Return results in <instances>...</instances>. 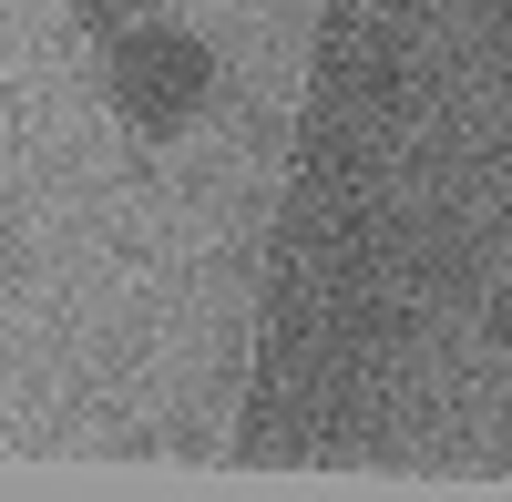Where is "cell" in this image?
Returning <instances> with one entry per match:
<instances>
[{
  "label": "cell",
  "mask_w": 512,
  "mask_h": 502,
  "mask_svg": "<svg viewBox=\"0 0 512 502\" xmlns=\"http://www.w3.org/2000/svg\"><path fill=\"white\" fill-rule=\"evenodd\" d=\"M154 11H164V0H72V21L93 31V41H123V31H144Z\"/></svg>",
  "instance_id": "cell-2"
},
{
  "label": "cell",
  "mask_w": 512,
  "mask_h": 502,
  "mask_svg": "<svg viewBox=\"0 0 512 502\" xmlns=\"http://www.w3.org/2000/svg\"><path fill=\"white\" fill-rule=\"evenodd\" d=\"M103 93H113V113L134 123L144 144H164V134H185V123L205 113V93H216V62H205V41L144 21V31L103 41Z\"/></svg>",
  "instance_id": "cell-1"
},
{
  "label": "cell",
  "mask_w": 512,
  "mask_h": 502,
  "mask_svg": "<svg viewBox=\"0 0 512 502\" xmlns=\"http://www.w3.org/2000/svg\"><path fill=\"white\" fill-rule=\"evenodd\" d=\"M492 328H502V339H512V298H502V308H492Z\"/></svg>",
  "instance_id": "cell-3"
},
{
  "label": "cell",
  "mask_w": 512,
  "mask_h": 502,
  "mask_svg": "<svg viewBox=\"0 0 512 502\" xmlns=\"http://www.w3.org/2000/svg\"><path fill=\"white\" fill-rule=\"evenodd\" d=\"M0 257H11V226H0Z\"/></svg>",
  "instance_id": "cell-4"
}]
</instances>
